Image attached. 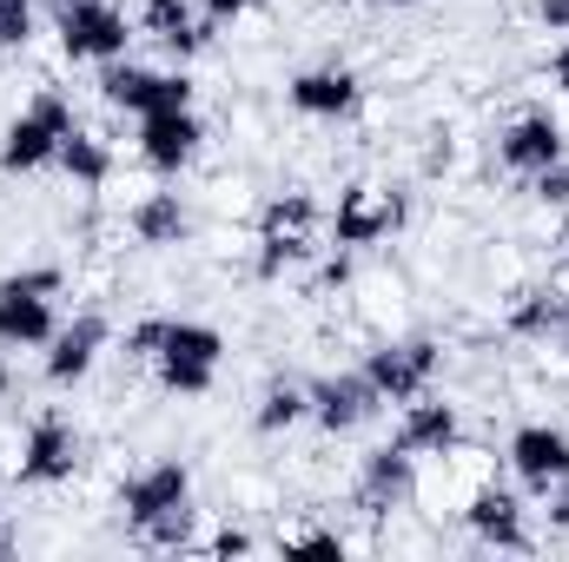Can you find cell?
Returning a JSON list of instances; mask_svg holds the SVG:
<instances>
[{"instance_id":"obj_1","label":"cell","mask_w":569,"mask_h":562,"mask_svg":"<svg viewBox=\"0 0 569 562\" xmlns=\"http://www.w3.org/2000/svg\"><path fill=\"white\" fill-rule=\"evenodd\" d=\"M219 351H226V338L212 331V324H186V318H166V338H159V384L172 391V398H206L212 391V378H219Z\"/></svg>"},{"instance_id":"obj_2","label":"cell","mask_w":569,"mask_h":562,"mask_svg":"<svg viewBox=\"0 0 569 562\" xmlns=\"http://www.w3.org/2000/svg\"><path fill=\"white\" fill-rule=\"evenodd\" d=\"M60 284L67 279L53 265L0 279V344H53V291Z\"/></svg>"},{"instance_id":"obj_3","label":"cell","mask_w":569,"mask_h":562,"mask_svg":"<svg viewBox=\"0 0 569 562\" xmlns=\"http://www.w3.org/2000/svg\"><path fill=\"white\" fill-rule=\"evenodd\" d=\"M67 133H73V107H67L60 93H40V100L7 127V140H0V165H7V172H40V165L60 152Z\"/></svg>"},{"instance_id":"obj_4","label":"cell","mask_w":569,"mask_h":562,"mask_svg":"<svg viewBox=\"0 0 569 562\" xmlns=\"http://www.w3.org/2000/svg\"><path fill=\"white\" fill-rule=\"evenodd\" d=\"M107 100L120 107V113H179V107H192V80L186 73H152V67H107Z\"/></svg>"},{"instance_id":"obj_5","label":"cell","mask_w":569,"mask_h":562,"mask_svg":"<svg viewBox=\"0 0 569 562\" xmlns=\"http://www.w3.org/2000/svg\"><path fill=\"white\" fill-rule=\"evenodd\" d=\"M311 219H318V205L305 192H284L266 205V232H259V272L266 279H279L284 265H298L311 252Z\"/></svg>"},{"instance_id":"obj_6","label":"cell","mask_w":569,"mask_h":562,"mask_svg":"<svg viewBox=\"0 0 569 562\" xmlns=\"http://www.w3.org/2000/svg\"><path fill=\"white\" fill-rule=\"evenodd\" d=\"M127 13L107 7V0H87V7H67L60 13V47L67 60H120L127 53Z\"/></svg>"},{"instance_id":"obj_7","label":"cell","mask_w":569,"mask_h":562,"mask_svg":"<svg viewBox=\"0 0 569 562\" xmlns=\"http://www.w3.org/2000/svg\"><path fill=\"white\" fill-rule=\"evenodd\" d=\"M365 378L385 391V404H411V398H425V384L437 378V344H425V338H411V344H378V351L365 358Z\"/></svg>"},{"instance_id":"obj_8","label":"cell","mask_w":569,"mask_h":562,"mask_svg":"<svg viewBox=\"0 0 569 562\" xmlns=\"http://www.w3.org/2000/svg\"><path fill=\"white\" fill-rule=\"evenodd\" d=\"M331 225H338V245H378V239H391L405 225V199L385 192V185H351L338 199V219Z\"/></svg>"},{"instance_id":"obj_9","label":"cell","mask_w":569,"mask_h":562,"mask_svg":"<svg viewBox=\"0 0 569 562\" xmlns=\"http://www.w3.org/2000/svg\"><path fill=\"white\" fill-rule=\"evenodd\" d=\"M510 470L523 476V490L550 496L557 483H569V436L550 430V423H523V430L510 436Z\"/></svg>"},{"instance_id":"obj_10","label":"cell","mask_w":569,"mask_h":562,"mask_svg":"<svg viewBox=\"0 0 569 562\" xmlns=\"http://www.w3.org/2000/svg\"><path fill=\"white\" fill-rule=\"evenodd\" d=\"M411 496H418V456L398 450V443L371 450V456H365V476H358V503H365V516H391V510L411 503Z\"/></svg>"},{"instance_id":"obj_11","label":"cell","mask_w":569,"mask_h":562,"mask_svg":"<svg viewBox=\"0 0 569 562\" xmlns=\"http://www.w3.org/2000/svg\"><path fill=\"white\" fill-rule=\"evenodd\" d=\"M311 398V418L325 423L331 436H345V430H358L365 418H378V404H385V391L365 378V371H345V378H325V384H311L305 391Z\"/></svg>"},{"instance_id":"obj_12","label":"cell","mask_w":569,"mask_h":562,"mask_svg":"<svg viewBox=\"0 0 569 562\" xmlns=\"http://www.w3.org/2000/svg\"><path fill=\"white\" fill-rule=\"evenodd\" d=\"M73 470H80V436H73V423L40 418L27 430V443H20V483H67Z\"/></svg>"},{"instance_id":"obj_13","label":"cell","mask_w":569,"mask_h":562,"mask_svg":"<svg viewBox=\"0 0 569 562\" xmlns=\"http://www.w3.org/2000/svg\"><path fill=\"white\" fill-rule=\"evenodd\" d=\"M127 523L133 530H146L152 516H166L172 503H192V470L179 463V456H166V463H152V470H140L133 483H127Z\"/></svg>"},{"instance_id":"obj_14","label":"cell","mask_w":569,"mask_h":562,"mask_svg":"<svg viewBox=\"0 0 569 562\" xmlns=\"http://www.w3.org/2000/svg\"><path fill=\"white\" fill-rule=\"evenodd\" d=\"M497 159L510 165V172H543V165H557L563 159V127L550 120V113H523L503 140H497Z\"/></svg>"},{"instance_id":"obj_15","label":"cell","mask_w":569,"mask_h":562,"mask_svg":"<svg viewBox=\"0 0 569 562\" xmlns=\"http://www.w3.org/2000/svg\"><path fill=\"white\" fill-rule=\"evenodd\" d=\"M463 523H470L490 550H530V536H523V510H517V496L497 490V483H477V490H470Z\"/></svg>"},{"instance_id":"obj_16","label":"cell","mask_w":569,"mask_h":562,"mask_svg":"<svg viewBox=\"0 0 569 562\" xmlns=\"http://www.w3.org/2000/svg\"><path fill=\"white\" fill-rule=\"evenodd\" d=\"M100 344H107V318H100V311H80L67 331H53L47 378H53V384H73V378H87V371H93V358H100Z\"/></svg>"},{"instance_id":"obj_17","label":"cell","mask_w":569,"mask_h":562,"mask_svg":"<svg viewBox=\"0 0 569 562\" xmlns=\"http://www.w3.org/2000/svg\"><path fill=\"white\" fill-rule=\"evenodd\" d=\"M140 152H146V165L179 172V165L199 152V120H192V107H179V113H146L140 120Z\"/></svg>"},{"instance_id":"obj_18","label":"cell","mask_w":569,"mask_h":562,"mask_svg":"<svg viewBox=\"0 0 569 562\" xmlns=\"http://www.w3.org/2000/svg\"><path fill=\"white\" fill-rule=\"evenodd\" d=\"M457 430H463V423H457L450 404H437V398H411V404H405V418H398V436H391V443H398V450H411V456H443V450L457 443Z\"/></svg>"},{"instance_id":"obj_19","label":"cell","mask_w":569,"mask_h":562,"mask_svg":"<svg viewBox=\"0 0 569 562\" xmlns=\"http://www.w3.org/2000/svg\"><path fill=\"white\" fill-rule=\"evenodd\" d=\"M291 107L311 113V120H338V113L358 107V73H345V67H311V73L291 80Z\"/></svg>"},{"instance_id":"obj_20","label":"cell","mask_w":569,"mask_h":562,"mask_svg":"<svg viewBox=\"0 0 569 562\" xmlns=\"http://www.w3.org/2000/svg\"><path fill=\"white\" fill-rule=\"evenodd\" d=\"M146 33L159 40V47H172V53H199L206 47V27L192 20V7L186 0H146Z\"/></svg>"},{"instance_id":"obj_21","label":"cell","mask_w":569,"mask_h":562,"mask_svg":"<svg viewBox=\"0 0 569 562\" xmlns=\"http://www.w3.org/2000/svg\"><path fill=\"white\" fill-rule=\"evenodd\" d=\"M133 239H140V245H179V239H186V205H179V192H146L140 205H133Z\"/></svg>"},{"instance_id":"obj_22","label":"cell","mask_w":569,"mask_h":562,"mask_svg":"<svg viewBox=\"0 0 569 562\" xmlns=\"http://www.w3.org/2000/svg\"><path fill=\"white\" fill-rule=\"evenodd\" d=\"M510 324H517L523 338H557V331L569 324V298L563 291H530V298L510 311Z\"/></svg>"},{"instance_id":"obj_23","label":"cell","mask_w":569,"mask_h":562,"mask_svg":"<svg viewBox=\"0 0 569 562\" xmlns=\"http://www.w3.org/2000/svg\"><path fill=\"white\" fill-rule=\"evenodd\" d=\"M53 159H60V172H67V179H80V185H100V179L113 172V159H107V145H100V140H87V133H67Z\"/></svg>"},{"instance_id":"obj_24","label":"cell","mask_w":569,"mask_h":562,"mask_svg":"<svg viewBox=\"0 0 569 562\" xmlns=\"http://www.w3.org/2000/svg\"><path fill=\"white\" fill-rule=\"evenodd\" d=\"M298 418H311V398H305V391H298V384H272V391H266V404H259V430H266V436H279V430H291V423Z\"/></svg>"},{"instance_id":"obj_25","label":"cell","mask_w":569,"mask_h":562,"mask_svg":"<svg viewBox=\"0 0 569 562\" xmlns=\"http://www.w3.org/2000/svg\"><path fill=\"white\" fill-rule=\"evenodd\" d=\"M133 536H140L146 550H186V543H192V503H172L166 516H152Z\"/></svg>"},{"instance_id":"obj_26","label":"cell","mask_w":569,"mask_h":562,"mask_svg":"<svg viewBox=\"0 0 569 562\" xmlns=\"http://www.w3.org/2000/svg\"><path fill=\"white\" fill-rule=\"evenodd\" d=\"M33 33V0H0V47H27Z\"/></svg>"},{"instance_id":"obj_27","label":"cell","mask_w":569,"mask_h":562,"mask_svg":"<svg viewBox=\"0 0 569 562\" xmlns=\"http://www.w3.org/2000/svg\"><path fill=\"white\" fill-rule=\"evenodd\" d=\"M284 550H305V556H345V536H338V530H284Z\"/></svg>"},{"instance_id":"obj_28","label":"cell","mask_w":569,"mask_h":562,"mask_svg":"<svg viewBox=\"0 0 569 562\" xmlns=\"http://www.w3.org/2000/svg\"><path fill=\"white\" fill-rule=\"evenodd\" d=\"M537 199H543V205H569V159H557V165L537 172Z\"/></svg>"},{"instance_id":"obj_29","label":"cell","mask_w":569,"mask_h":562,"mask_svg":"<svg viewBox=\"0 0 569 562\" xmlns=\"http://www.w3.org/2000/svg\"><path fill=\"white\" fill-rule=\"evenodd\" d=\"M159 338H166V318H146V324H133L127 358H159Z\"/></svg>"},{"instance_id":"obj_30","label":"cell","mask_w":569,"mask_h":562,"mask_svg":"<svg viewBox=\"0 0 569 562\" xmlns=\"http://www.w3.org/2000/svg\"><path fill=\"white\" fill-rule=\"evenodd\" d=\"M537 20H543L550 33H569V0H543V7H537Z\"/></svg>"},{"instance_id":"obj_31","label":"cell","mask_w":569,"mask_h":562,"mask_svg":"<svg viewBox=\"0 0 569 562\" xmlns=\"http://www.w3.org/2000/svg\"><path fill=\"white\" fill-rule=\"evenodd\" d=\"M252 550V536H239V530H226V536H212V556H246Z\"/></svg>"},{"instance_id":"obj_32","label":"cell","mask_w":569,"mask_h":562,"mask_svg":"<svg viewBox=\"0 0 569 562\" xmlns=\"http://www.w3.org/2000/svg\"><path fill=\"white\" fill-rule=\"evenodd\" d=\"M246 7H252V0H206L212 20H232V13H246Z\"/></svg>"},{"instance_id":"obj_33","label":"cell","mask_w":569,"mask_h":562,"mask_svg":"<svg viewBox=\"0 0 569 562\" xmlns=\"http://www.w3.org/2000/svg\"><path fill=\"white\" fill-rule=\"evenodd\" d=\"M550 80H557V87H569V47H557V60H550Z\"/></svg>"},{"instance_id":"obj_34","label":"cell","mask_w":569,"mask_h":562,"mask_svg":"<svg viewBox=\"0 0 569 562\" xmlns=\"http://www.w3.org/2000/svg\"><path fill=\"white\" fill-rule=\"evenodd\" d=\"M550 523H557V530H569V490L557 496V510H550Z\"/></svg>"},{"instance_id":"obj_35","label":"cell","mask_w":569,"mask_h":562,"mask_svg":"<svg viewBox=\"0 0 569 562\" xmlns=\"http://www.w3.org/2000/svg\"><path fill=\"white\" fill-rule=\"evenodd\" d=\"M0 556H13V536H7V530H0Z\"/></svg>"},{"instance_id":"obj_36","label":"cell","mask_w":569,"mask_h":562,"mask_svg":"<svg viewBox=\"0 0 569 562\" xmlns=\"http://www.w3.org/2000/svg\"><path fill=\"white\" fill-rule=\"evenodd\" d=\"M67 7H87V0H53V13H67Z\"/></svg>"},{"instance_id":"obj_37","label":"cell","mask_w":569,"mask_h":562,"mask_svg":"<svg viewBox=\"0 0 569 562\" xmlns=\"http://www.w3.org/2000/svg\"><path fill=\"white\" fill-rule=\"evenodd\" d=\"M0 398H7V364H0Z\"/></svg>"},{"instance_id":"obj_38","label":"cell","mask_w":569,"mask_h":562,"mask_svg":"<svg viewBox=\"0 0 569 562\" xmlns=\"http://www.w3.org/2000/svg\"><path fill=\"white\" fill-rule=\"evenodd\" d=\"M385 7H391V0H385Z\"/></svg>"}]
</instances>
